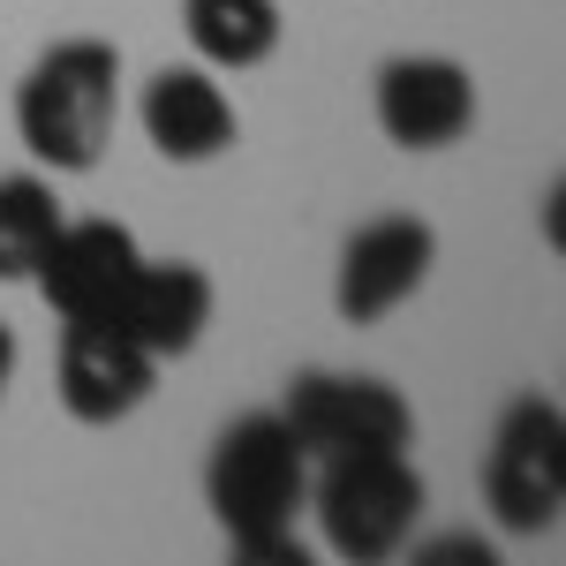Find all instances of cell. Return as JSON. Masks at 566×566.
Returning <instances> with one entry per match:
<instances>
[{
  "mask_svg": "<svg viewBox=\"0 0 566 566\" xmlns=\"http://www.w3.org/2000/svg\"><path fill=\"white\" fill-rule=\"evenodd\" d=\"M205 499H212V522H219L234 559H258V566L295 559L303 566L295 514L310 506V453L280 423V408H250V416H234L212 438Z\"/></svg>",
  "mask_w": 566,
  "mask_h": 566,
  "instance_id": "cell-1",
  "label": "cell"
},
{
  "mask_svg": "<svg viewBox=\"0 0 566 566\" xmlns=\"http://www.w3.org/2000/svg\"><path fill=\"white\" fill-rule=\"evenodd\" d=\"M122 114V53L106 39H61L15 84V136L53 175H91Z\"/></svg>",
  "mask_w": 566,
  "mask_h": 566,
  "instance_id": "cell-2",
  "label": "cell"
},
{
  "mask_svg": "<svg viewBox=\"0 0 566 566\" xmlns=\"http://www.w3.org/2000/svg\"><path fill=\"white\" fill-rule=\"evenodd\" d=\"M423 469L400 453H340V461H317L310 469V514L325 528V544L348 566H378L392 559L416 522H423Z\"/></svg>",
  "mask_w": 566,
  "mask_h": 566,
  "instance_id": "cell-3",
  "label": "cell"
},
{
  "mask_svg": "<svg viewBox=\"0 0 566 566\" xmlns=\"http://www.w3.org/2000/svg\"><path fill=\"white\" fill-rule=\"evenodd\" d=\"M483 506L506 536H544L559 528L566 506V416L559 400L544 392H522L506 400L499 431H491V453H483Z\"/></svg>",
  "mask_w": 566,
  "mask_h": 566,
  "instance_id": "cell-4",
  "label": "cell"
},
{
  "mask_svg": "<svg viewBox=\"0 0 566 566\" xmlns=\"http://www.w3.org/2000/svg\"><path fill=\"white\" fill-rule=\"evenodd\" d=\"M280 423L295 431L310 469L340 461V453H400V446H416V408L400 400V386L355 378V370H303V378H287Z\"/></svg>",
  "mask_w": 566,
  "mask_h": 566,
  "instance_id": "cell-5",
  "label": "cell"
},
{
  "mask_svg": "<svg viewBox=\"0 0 566 566\" xmlns=\"http://www.w3.org/2000/svg\"><path fill=\"white\" fill-rule=\"evenodd\" d=\"M431 264H438V234L416 212L363 219L348 234V250H340V272H333V310L348 325H378V317H392L400 303L423 295Z\"/></svg>",
  "mask_w": 566,
  "mask_h": 566,
  "instance_id": "cell-6",
  "label": "cell"
},
{
  "mask_svg": "<svg viewBox=\"0 0 566 566\" xmlns=\"http://www.w3.org/2000/svg\"><path fill=\"white\" fill-rule=\"evenodd\" d=\"M136 264H144V242L122 219H61V234L45 242L31 280L61 325H91V317L122 310V287L136 280Z\"/></svg>",
  "mask_w": 566,
  "mask_h": 566,
  "instance_id": "cell-7",
  "label": "cell"
},
{
  "mask_svg": "<svg viewBox=\"0 0 566 566\" xmlns=\"http://www.w3.org/2000/svg\"><path fill=\"white\" fill-rule=\"evenodd\" d=\"M370 106H378V129L400 151H446V144H461L476 129V84L446 53H400V61H386L378 84H370Z\"/></svg>",
  "mask_w": 566,
  "mask_h": 566,
  "instance_id": "cell-8",
  "label": "cell"
},
{
  "mask_svg": "<svg viewBox=\"0 0 566 566\" xmlns=\"http://www.w3.org/2000/svg\"><path fill=\"white\" fill-rule=\"evenodd\" d=\"M53 386H61V408L76 423L106 431V423H129L136 408L151 400L159 363L136 348L122 325L91 317V325H61V370H53Z\"/></svg>",
  "mask_w": 566,
  "mask_h": 566,
  "instance_id": "cell-9",
  "label": "cell"
},
{
  "mask_svg": "<svg viewBox=\"0 0 566 566\" xmlns=\"http://www.w3.org/2000/svg\"><path fill=\"white\" fill-rule=\"evenodd\" d=\"M212 272L189 258H144L136 264V280L122 287V310L106 317V325H122L136 348L151 355V363H175L205 340V325H212Z\"/></svg>",
  "mask_w": 566,
  "mask_h": 566,
  "instance_id": "cell-10",
  "label": "cell"
},
{
  "mask_svg": "<svg viewBox=\"0 0 566 566\" xmlns=\"http://www.w3.org/2000/svg\"><path fill=\"white\" fill-rule=\"evenodd\" d=\"M136 122L151 136V151L175 159V167H212L219 151H234V136H242V114H234V98L219 91V76L205 61L197 69H159L144 84Z\"/></svg>",
  "mask_w": 566,
  "mask_h": 566,
  "instance_id": "cell-11",
  "label": "cell"
},
{
  "mask_svg": "<svg viewBox=\"0 0 566 566\" xmlns=\"http://www.w3.org/2000/svg\"><path fill=\"white\" fill-rule=\"evenodd\" d=\"M181 31H189L205 69L242 76V69H264L280 53L287 23H280V0H181Z\"/></svg>",
  "mask_w": 566,
  "mask_h": 566,
  "instance_id": "cell-12",
  "label": "cell"
},
{
  "mask_svg": "<svg viewBox=\"0 0 566 566\" xmlns=\"http://www.w3.org/2000/svg\"><path fill=\"white\" fill-rule=\"evenodd\" d=\"M61 219L69 212L45 175H0V280H31Z\"/></svg>",
  "mask_w": 566,
  "mask_h": 566,
  "instance_id": "cell-13",
  "label": "cell"
},
{
  "mask_svg": "<svg viewBox=\"0 0 566 566\" xmlns=\"http://www.w3.org/2000/svg\"><path fill=\"white\" fill-rule=\"evenodd\" d=\"M416 559L423 566H491V544H483V536H438V544H423Z\"/></svg>",
  "mask_w": 566,
  "mask_h": 566,
  "instance_id": "cell-14",
  "label": "cell"
},
{
  "mask_svg": "<svg viewBox=\"0 0 566 566\" xmlns=\"http://www.w3.org/2000/svg\"><path fill=\"white\" fill-rule=\"evenodd\" d=\"M8 378H15V333L0 325V400H8Z\"/></svg>",
  "mask_w": 566,
  "mask_h": 566,
  "instance_id": "cell-15",
  "label": "cell"
}]
</instances>
